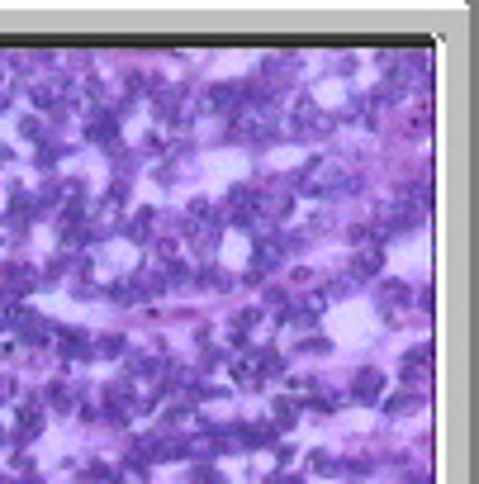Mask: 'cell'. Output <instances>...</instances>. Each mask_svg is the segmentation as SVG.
<instances>
[{
	"label": "cell",
	"mask_w": 479,
	"mask_h": 484,
	"mask_svg": "<svg viewBox=\"0 0 479 484\" xmlns=\"http://www.w3.org/2000/svg\"><path fill=\"white\" fill-rule=\"evenodd\" d=\"M375 394H380V376H375V371H366V376H356V399H366V403H371Z\"/></svg>",
	"instance_id": "cell-1"
}]
</instances>
